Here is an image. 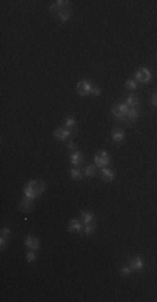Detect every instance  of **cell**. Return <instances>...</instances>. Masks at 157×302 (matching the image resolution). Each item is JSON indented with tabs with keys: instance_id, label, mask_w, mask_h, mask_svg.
<instances>
[{
	"instance_id": "6da1fadb",
	"label": "cell",
	"mask_w": 157,
	"mask_h": 302,
	"mask_svg": "<svg viewBox=\"0 0 157 302\" xmlns=\"http://www.w3.org/2000/svg\"><path fill=\"white\" fill-rule=\"evenodd\" d=\"M43 183H37V181H30L29 185H27V188H25V197H29V198H37L39 195H42V191H43Z\"/></svg>"
},
{
	"instance_id": "7a4b0ae2",
	"label": "cell",
	"mask_w": 157,
	"mask_h": 302,
	"mask_svg": "<svg viewBox=\"0 0 157 302\" xmlns=\"http://www.w3.org/2000/svg\"><path fill=\"white\" fill-rule=\"evenodd\" d=\"M129 106L127 104H119V106H114L112 108V114L115 116L117 119H120V121H124V119H127V114H129Z\"/></svg>"
},
{
	"instance_id": "3957f363",
	"label": "cell",
	"mask_w": 157,
	"mask_h": 302,
	"mask_svg": "<svg viewBox=\"0 0 157 302\" xmlns=\"http://www.w3.org/2000/svg\"><path fill=\"white\" fill-rule=\"evenodd\" d=\"M77 92H79L80 96H87L89 92H92V84H90L89 81H80L79 84H77Z\"/></svg>"
},
{
	"instance_id": "277c9868",
	"label": "cell",
	"mask_w": 157,
	"mask_h": 302,
	"mask_svg": "<svg viewBox=\"0 0 157 302\" xmlns=\"http://www.w3.org/2000/svg\"><path fill=\"white\" fill-rule=\"evenodd\" d=\"M135 77H137V81L139 82H149L150 81V72L147 71V69H139L137 71V74H135Z\"/></svg>"
},
{
	"instance_id": "5b68a950",
	"label": "cell",
	"mask_w": 157,
	"mask_h": 302,
	"mask_svg": "<svg viewBox=\"0 0 157 302\" xmlns=\"http://www.w3.org/2000/svg\"><path fill=\"white\" fill-rule=\"evenodd\" d=\"M95 165L97 166H102V168H105L107 165H109V156H107V153H99L95 156Z\"/></svg>"
},
{
	"instance_id": "8992f818",
	"label": "cell",
	"mask_w": 157,
	"mask_h": 302,
	"mask_svg": "<svg viewBox=\"0 0 157 302\" xmlns=\"http://www.w3.org/2000/svg\"><path fill=\"white\" fill-rule=\"evenodd\" d=\"M25 245L30 250H39V240L35 237H27L25 238Z\"/></svg>"
},
{
	"instance_id": "52a82bcc",
	"label": "cell",
	"mask_w": 157,
	"mask_h": 302,
	"mask_svg": "<svg viewBox=\"0 0 157 302\" xmlns=\"http://www.w3.org/2000/svg\"><path fill=\"white\" fill-rule=\"evenodd\" d=\"M142 267H144V262H142L140 257H135V258L130 260V268H132V270H140Z\"/></svg>"
},
{
	"instance_id": "ba28073f",
	"label": "cell",
	"mask_w": 157,
	"mask_h": 302,
	"mask_svg": "<svg viewBox=\"0 0 157 302\" xmlns=\"http://www.w3.org/2000/svg\"><path fill=\"white\" fill-rule=\"evenodd\" d=\"M30 205H32V198L25 197V200H22V201H20V211H29L30 208H32Z\"/></svg>"
},
{
	"instance_id": "9c48e42d",
	"label": "cell",
	"mask_w": 157,
	"mask_h": 302,
	"mask_svg": "<svg viewBox=\"0 0 157 302\" xmlns=\"http://www.w3.org/2000/svg\"><path fill=\"white\" fill-rule=\"evenodd\" d=\"M53 136H55L57 139H67L70 136V131H69V129H57Z\"/></svg>"
},
{
	"instance_id": "30bf717a",
	"label": "cell",
	"mask_w": 157,
	"mask_h": 302,
	"mask_svg": "<svg viewBox=\"0 0 157 302\" xmlns=\"http://www.w3.org/2000/svg\"><path fill=\"white\" fill-rule=\"evenodd\" d=\"M102 178L104 180H107V181H110V180H114V171L112 170H109V168H102Z\"/></svg>"
},
{
	"instance_id": "8fae6325",
	"label": "cell",
	"mask_w": 157,
	"mask_h": 302,
	"mask_svg": "<svg viewBox=\"0 0 157 302\" xmlns=\"http://www.w3.org/2000/svg\"><path fill=\"white\" fill-rule=\"evenodd\" d=\"M127 106H132V108H135L137 104H139V98H137L135 94H130L129 98H127V102H125Z\"/></svg>"
},
{
	"instance_id": "7c38bea8",
	"label": "cell",
	"mask_w": 157,
	"mask_h": 302,
	"mask_svg": "<svg viewBox=\"0 0 157 302\" xmlns=\"http://www.w3.org/2000/svg\"><path fill=\"white\" fill-rule=\"evenodd\" d=\"M69 230L70 232H79L80 230V222L79 220H72L69 223Z\"/></svg>"
},
{
	"instance_id": "4fadbf2b",
	"label": "cell",
	"mask_w": 157,
	"mask_h": 302,
	"mask_svg": "<svg viewBox=\"0 0 157 302\" xmlns=\"http://www.w3.org/2000/svg\"><path fill=\"white\" fill-rule=\"evenodd\" d=\"M112 139H114V141H122V139H124V131L115 129V131L112 133Z\"/></svg>"
},
{
	"instance_id": "5bb4252c",
	"label": "cell",
	"mask_w": 157,
	"mask_h": 302,
	"mask_svg": "<svg viewBox=\"0 0 157 302\" xmlns=\"http://www.w3.org/2000/svg\"><path fill=\"white\" fill-rule=\"evenodd\" d=\"M82 218H84V223H90L94 218V215L90 211H82Z\"/></svg>"
},
{
	"instance_id": "9a60e30c",
	"label": "cell",
	"mask_w": 157,
	"mask_h": 302,
	"mask_svg": "<svg viewBox=\"0 0 157 302\" xmlns=\"http://www.w3.org/2000/svg\"><path fill=\"white\" fill-rule=\"evenodd\" d=\"M70 160H72V165H75V166H77V165H80V163H82V156H80L79 153H73Z\"/></svg>"
},
{
	"instance_id": "2e32d148",
	"label": "cell",
	"mask_w": 157,
	"mask_h": 302,
	"mask_svg": "<svg viewBox=\"0 0 157 302\" xmlns=\"http://www.w3.org/2000/svg\"><path fill=\"white\" fill-rule=\"evenodd\" d=\"M137 116H139V112H137L135 109H130V111H129V114H127V119H130V121H135V119H137Z\"/></svg>"
},
{
	"instance_id": "e0dca14e",
	"label": "cell",
	"mask_w": 157,
	"mask_h": 302,
	"mask_svg": "<svg viewBox=\"0 0 157 302\" xmlns=\"http://www.w3.org/2000/svg\"><path fill=\"white\" fill-rule=\"evenodd\" d=\"M70 175H72L73 180H80V178H82V173H80V171L77 170V168H73V170L70 171Z\"/></svg>"
},
{
	"instance_id": "ac0fdd59",
	"label": "cell",
	"mask_w": 157,
	"mask_h": 302,
	"mask_svg": "<svg viewBox=\"0 0 157 302\" xmlns=\"http://www.w3.org/2000/svg\"><path fill=\"white\" fill-rule=\"evenodd\" d=\"M69 17H70V15H69V12H65V10H62V12H60V14H59V19H60V20H62V22L69 20Z\"/></svg>"
},
{
	"instance_id": "d6986e66",
	"label": "cell",
	"mask_w": 157,
	"mask_h": 302,
	"mask_svg": "<svg viewBox=\"0 0 157 302\" xmlns=\"http://www.w3.org/2000/svg\"><path fill=\"white\" fill-rule=\"evenodd\" d=\"M85 175L87 176H94V175H95V166H87L85 168Z\"/></svg>"
},
{
	"instance_id": "ffe728a7",
	"label": "cell",
	"mask_w": 157,
	"mask_h": 302,
	"mask_svg": "<svg viewBox=\"0 0 157 302\" xmlns=\"http://www.w3.org/2000/svg\"><path fill=\"white\" fill-rule=\"evenodd\" d=\"M94 230H95V228H94V225H90V223H85V228H84V232H85L87 235L94 233Z\"/></svg>"
},
{
	"instance_id": "44dd1931",
	"label": "cell",
	"mask_w": 157,
	"mask_h": 302,
	"mask_svg": "<svg viewBox=\"0 0 157 302\" xmlns=\"http://www.w3.org/2000/svg\"><path fill=\"white\" fill-rule=\"evenodd\" d=\"M27 260H29L30 264H33V262H35V254H33V250L27 254Z\"/></svg>"
},
{
	"instance_id": "7402d4cb",
	"label": "cell",
	"mask_w": 157,
	"mask_h": 302,
	"mask_svg": "<svg viewBox=\"0 0 157 302\" xmlns=\"http://www.w3.org/2000/svg\"><path fill=\"white\" fill-rule=\"evenodd\" d=\"M125 86H127V89H130V91H132V89H135V81H130V79H129V81H127L125 82Z\"/></svg>"
},
{
	"instance_id": "603a6c76",
	"label": "cell",
	"mask_w": 157,
	"mask_h": 302,
	"mask_svg": "<svg viewBox=\"0 0 157 302\" xmlns=\"http://www.w3.org/2000/svg\"><path fill=\"white\" fill-rule=\"evenodd\" d=\"M50 12H53V14H57V12H59V14H60L62 10H60V7L57 4H53V5H50Z\"/></svg>"
},
{
	"instance_id": "cb8c5ba5",
	"label": "cell",
	"mask_w": 157,
	"mask_h": 302,
	"mask_svg": "<svg viewBox=\"0 0 157 302\" xmlns=\"http://www.w3.org/2000/svg\"><path fill=\"white\" fill-rule=\"evenodd\" d=\"M67 126H69V128H73V126H75V119H73V118H67Z\"/></svg>"
},
{
	"instance_id": "d4e9b609",
	"label": "cell",
	"mask_w": 157,
	"mask_h": 302,
	"mask_svg": "<svg viewBox=\"0 0 157 302\" xmlns=\"http://www.w3.org/2000/svg\"><path fill=\"white\" fill-rule=\"evenodd\" d=\"M130 270H132V268H130V267H124V268H122V272H120V274H122V275H129V274H130Z\"/></svg>"
},
{
	"instance_id": "484cf974",
	"label": "cell",
	"mask_w": 157,
	"mask_h": 302,
	"mask_svg": "<svg viewBox=\"0 0 157 302\" xmlns=\"http://www.w3.org/2000/svg\"><path fill=\"white\" fill-rule=\"evenodd\" d=\"M9 233H10L9 228H2V237H3V238H7V235H9Z\"/></svg>"
},
{
	"instance_id": "4316f807",
	"label": "cell",
	"mask_w": 157,
	"mask_h": 302,
	"mask_svg": "<svg viewBox=\"0 0 157 302\" xmlns=\"http://www.w3.org/2000/svg\"><path fill=\"white\" fill-rule=\"evenodd\" d=\"M55 4L59 5L60 9H63V7H65V5H67V4H69V2H62V0H59V2H55Z\"/></svg>"
},
{
	"instance_id": "83f0119b",
	"label": "cell",
	"mask_w": 157,
	"mask_h": 302,
	"mask_svg": "<svg viewBox=\"0 0 157 302\" xmlns=\"http://www.w3.org/2000/svg\"><path fill=\"white\" fill-rule=\"evenodd\" d=\"M92 94H94V96H99V94H100V89H99V87H92Z\"/></svg>"
},
{
	"instance_id": "f1b7e54d",
	"label": "cell",
	"mask_w": 157,
	"mask_h": 302,
	"mask_svg": "<svg viewBox=\"0 0 157 302\" xmlns=\"http://www.w3.org/2000/svg\"><path fill=\"white\" fill-rule=\"evenodd\" d=\"M152 104H154V106H157V94H154V96H152Z\"/></svg>"
}]
</instances>
